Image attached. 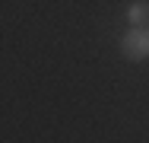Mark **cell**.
Masks as SVG:
<instances>
[{
  "mask_svg": "<svg viewBox=\"0 0 149 143\" xmlns=\"http://www.w3.org/2000/svg\"><path fill=\"white\" fill-rule=\"evenodd\" d=\"M120 51L127 60H146L149 57V29H130L120 38Z\"/></svg>",
  "mask_w": 149,
  "mask_h": 143,
  "instance_id": "1",
  "label": "cell"
},
{
  "mask_svg": "<svg viewBox=\"0 0 149 143\" xmlns=\"http://www.w3.org/2000/svg\"><path fill=\"white\" fill-rule=\"evenodd\" d=\"M124 16H127V22L133 29H149V3L146 0H133Z\"/></svg>",
  "mask_w": 149,
  "mask_h": 143,
  "instance_id": "2",
  "label": "cell"
}]
</instances>
